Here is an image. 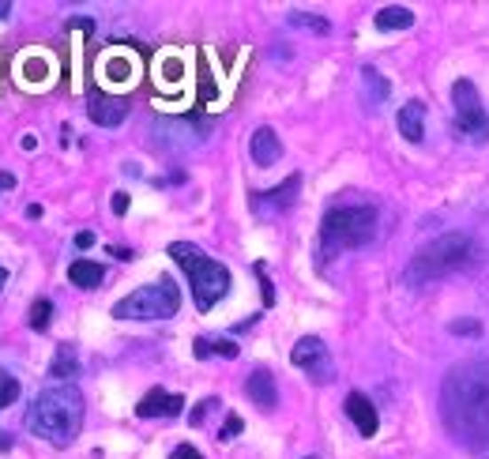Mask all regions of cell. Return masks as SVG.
<instances>
[{
	"label": "cell",
	"mask_w": 489,
	"mask_h": 459,
	"mask_svg": "<svg viewBox=\"0 0 489 459\" xmlns=\"http://www.w3.org/2000/svg\"><path fill=\"white\" fill-rule=\"evenodd\" d=\"M15 400H20V381H15L8 369H0V410L12 407Z\"/></svg>",
	"instance_id": "obj_22"
},
{
	"label": "cell",
	"mask_w": 489,
	"mask_h": 459,
	"mask_svg": "<svg viewBox=\"0 0 489 459\" xmlns=\"http://www.w3.org/2000/svg\"><path fill=\"white\" fill-rule=\"evenodd\" d=\"M170 257L181 264V272L193 282V297H196V309L200 313H211L223 297L230 294V272L218 260H211L203 249L188 245V241H173L170 245Z\"/></svg>",
	"instance_id": "obj_5"
},
{
	"label": "cell",
	"mask_w": 489,
	"mask_h": 459,
	"mask_svg": "<svg viewBox=\"0 0 489 459\" xmlns=\"http://www.w3.org/2000/svg\"><path fill=\"white\" fill-rule=\"evenodd\" d=\"M75 245H80V249H91V245H94V233H87V230H83L80 237H75Z\"/></svg>",
	"instance_id": "obj_30"
},
{
	"label": "cell",
	"mask_w": 489,
	"mask_h": 459,
	"mask_svg": "<svg viewBox=\"0 0 489 459\" xmlns=\"http://www.w3.org/2000/svg\"><path fill=\"white\" fill-rule=\"evenodd\" d=\"M361 83H366V102L381 106V102L388 99V79L376 72V68H366V72H361Z\"/></svg>",
	"instance_id": "obj_18"
},
{
	"label": "cell",
	"mask_w": 489,
	"mask_h": 459,
	"mask_svg": "<svg viewBox=\"0 0 489 459\" xmlns=\"http://www.w3.org/2000/svg\"><path fill=\"white\" fill-rule=\"evenodd\" d=\"M114 211H117V215L129 211V193H117V196H114Z\"/></svg>",
	"instance_id": "obj_29"
},
{
	"label": "cell",
	"mask_w": 489,
	"mask_h": 459,
	"mask_svg": "<svg viewBox=\"0 0 489 459\" xmlns=\"http://www.w3.org/2000/svg\"><path fill=\"white\" fill-rule=\"evenodd\" d=\"M305 459H317V455H305Z\"/></svg>",
	"instance_id": "obj_35"
},
{
	"label": "cell",
	"mask_w": 489,
	"mask_h": 459,
	"mask_svg": "<svg viewBox=\"0 0 489 459\" xmlns=\"http://www.w3.org/2000/svg\"><path fill=\"white\" fill-rule=\"evenodd\" d=\"M373 23H376V30H406L414 23V12L403 8V4H388L373 15Z\"/></svg>",
	"instance_id": "obj_17"
},
{
	"label": "cell",
	"mask_w": 489,
	"mask_h": 459,
	"mask_svg": "<svg viewBox=\"0 0 489 459\" xmlns=\"http://www.w3.org/2000/svg\"><path fill=\"white\" fill-rule=\"evenodd\" d=\"M470 252H475V241L467 233H440L410 257L406 282L410 287H425V282H437L452 272H460V267L470 264Z\"/></svg>",
	"instance_id": "obj_4"
},
{
	"label": "cell",
	"mask_w": 489,
	"mask_h": 459,
	"mask_svg": "<svg viewBox=\"0 0 489 459\" xmlns=\"http://www.w3.org/2000/svg\"><path fill=\"white\" fill-rule=\"evenodd\" d=\"M27 430L50 440L53 448H68L83 430V395L72 384H57L35 395L27 407Z\"/></svg>",
	"instance_id": "obj_2"
},
{
	"label": "cell",
	"mask_w": 489,
	"mask_h": 459,
	"mask_svg": "<svg viewBox=\"0 0 489 459\" xmlns=\"http://www.w3.org/2000/svg\"><path fill=\"white\" fill-rule=\"evenodd\" d=\"M177 309H181V290L170 279H159L132 290L129 297H121L114 305V316L117 321H170V316H177Z\"/></svg>",
	"instance_id": "obj_6"
},
{
	"label": "cell",
	"mask_w": 489,
	"mask_h": 459,
	"mask_svg": "<svg viewBox=\"0 0 489 459\" xmlns=\"http://www.w3.org/2000/svg\"><path fill=\"white\" fill-rule=\"evenodd\" d=\"M87 114L94 124H102V129H114V124H121L124 117H129V102L124 99H114V94H94Z\"/></svg>",
	"instance_id": "obj_12"
},
{
	"label": "cell",
	"mask_w": 489,
	"mask_h": 459,
	"mask_svg": "<svg viewBox=\"0 0 489 459\" xmlns=\"http://www.w3.org/2000/svg\"><path fill=\"white\" fill-rule=\"evenodd\" d=\"M396 121H399L403 139H410V144H422V139H425V109H422V102H406Z\"/></svg>",
	"instance_id": "obj_15"
},
{
	"label": "cell",
	"mask_w": 489,
	"mask_h": 459,
	"mask_svg": "<svg viewBox=\"0 0 489 459\" xmlns=\"http://www.w3.org/2000/svg\"><path fill=\"white\" fill-rule=\"evenodd\" d=\"M50 321H53V302H50V297H38V302L30 305V328L45 331V328H50Z\"/></svg>",
	"instance_id": "obj_21"
},
{
	"label": "cell",
	"mask_w": 489,
	"mask_h": 459,
	"mask_svg": "<svg viewBox=\"0 0 489 459\" xmlns=\"http://www.w3.org/2000/svg\"><path fill=\"white\" fill-rule=\"evenodd\" d=\"M248 154H252V162H256L260 170H267V166H275L279 158H282V139L275 136V129H256L252 132V139H248Z\"/></svg>",
	"instance_id": "obj_11"
},
{
	"label": "cell",
	"mask_w": 489,
	"mask_h": 459,
	"mask_svg": "<svg viewBox=\"0 0 489 459\" xmlns=\"http://www.w3.org/2000/svg\"><path fill=\"white\" fill-rule=\"evenodd\" d=\"M343 407H346V418H351V422L358 425V433H361V437H373V433H376V425H381V415H376V407H373L369 395L351 392Z\"/></svg>",
	"instance_id": "obj_10"
},
{
	"label": "cell",
	"mask_w": 489,
	"mask_h": 459,
	"mask_svg": "<svg viewBox=\"0 0 489 459\" xmlns=\"http://www.w3.org/2000/svg\"><path fill=\"white\" fill-rule=\"evenodd\" d=\"M297 188H302V178H287L279 188H267V193H256V200H252V208L256 211H282V208H290L294 196H297Z\"/></svg>",
	"instance_id": "obj_14"
},
{
	"label": "cell",
	"mask_w": 489,
	"mask_h": 459,
	"mask_svg": "<svg viewBox=\"0 0 489 459\" xmlns=\"http://www.w3.org/2000/svg\"><path fill=\"white\" fill-rule=\"evenodd\" d=\"M170 459H203V452L193 448V445H177V448L170 452Z\"/></svg>",
	"instance_id": "obj_27"
},
{
	"label": "cell",
	"mask_w": 489,
	"mask_h": 459,
	"mask_svg": "<svg viewBox=\"0 0 489 459\" xmlns=\"http://www.w3.org/2000/svg\"><path fill=\"white\" fill-rule=\"evenodd\" d=\"M256 275H260V287H264V305H275V290H272V282H267V272L256 264Z\"/></svg>",
	"instance_id": "obj_28"
},
{
	"label": "cell",
	"mask_w": 489,
	"mask_h": 459,
	"mask_svg": "<svg viewBox=\"0 0 489 459\" xmlns=\"http://www.w3.org/2000/svg\"><path fill=\"white\" fill-rule=\"evenodd\" d=\"M75 369H80V361H75V351L72 346H57V358L50 366V376H60V381H68V376H75Z\"/></svg>",
	"instance_id": "obj_19"
},
{
	"label": "cell",
	"mask_w": 489,
	"mask_h": 459,
	"mask_svg": "<svg viewBox=\"0 0 489 459\" xmlns=\"http://www.w3.org/2000/svg\"><path fill=\"white\" fill-rule=\"evenodd\" d=\"M106 72H114L109 79H129V75H132V65H129V60H106Z\"/></svg>",
	"instance_id": "obj_25"
},
{
	"label": "cell",
	"mask_w": 489,
	"mask_h": 459,
	"mask_svg": "<svg viewBox=\"0 0 489 459\" xmlns=\"http://www.w3.org/2000/svg\"><path fill=\"white\" fill-rule=\"evenodd\" d=\"M0 188H15V178H12V173H0Z\"/></svg>",
	"instance_id": "obj_32"
},
{
	"label": "cell",
	"mask_w": 489,
	"mask_h": 459,
	"mask_svg": "<svg viewBox=\"0 0 489 459\" xmlns=\"http://www.w3.org/2000/svg\"><path fill=\"white\" fill-rule=\"evenodd\" d=\"M4 15H12V4L8 0H0V20H4Z\"/></svg>",
	"instance_id": "obj_33"
},
{
	"label": "cell",
	"mask_w": 489,
	"mask_h": 459,
	"mask_svg": "<svg viewBox=\"0 0 489 459\" xmlns=\"http://www.w3.org/2000/svg\"><path fill=\"white\" fill-rule=\"evenodd\" d=\"M12 445H15V440H12V437H8V433H4V430H0V452H8V448H12Z\"/></svg>",
	"instance_id": "obj_31"
},
{
	"label": "cell",
	"mask_w": 489,
	"mask_h": 459,
	"mask_svg": "<svg viewBox=\"0 0 489 459\" xmlns=\"http://www.w3.org/2000/svg\"><path fill=\"white\" fill-rule=\"evenodd\" d=\"M381 215L373 203H339L320 218V257H335L346 249H361L376 237Z\"/></svg>",
	"instance_id": "obj_3"
},
{
	"label": "cell",
	"mask_w": 489,
	"mask_h": 459,
	"mask_svg": "<svg viewBox=\"0 0 489 459\" xmlns=\"http://www.w3.org/2000/svg\"><path fill=\"white\" fill-rule=\"evenodd\" d=\"M440 415L460 445L489 448V361H467L448 373L440 388Z\"/></svg>",
	"instance_id": "obj_1"
},
{
	"label": "cell",
	"mask_w": 489,
	"mask_h": 459,
	"mask_svg": "<svg viewBox=\"0 0 489 459\" xmlns=\"http://www.w3.org/2000/svg\"><path fill=\"white\" fill-rule=\"evenodd\" d=\"M245 395H248V400L256 403L260 410H275V403H279L275 376L267 373V369H252V373H248V381H245Z\"/></svg>",
	"instance_id": "obj_13"
},
{
	"label": "cell",
	"mask_w": 489,
	"mask_h": 459,
	"mask_svg": "<svg viewBox=\"0 0 489 459\" xmlns=\"http://www.w3.org/2000/svg\"><path fill=\"white\" fill-rule=\"evenodd\" d=\"M241 418L238 415H226V422H223V430H218V440H233V437H238L241 433Z\"/></svg>",
	"instance_id": "obj_24"
},
{
	"label": "cell",
	"mask_w": 489,
	"mask_h": 459,
	"mask_svg": "<svg viewBox=\"0 0 489 459\" xmlns=\"http://www.w3.org/2000/svg\"><path fill=\"white\" fill-rule=\"evenodd\" d=\"M181 407H185L181 395H170V392H162V388H151L144 400H139L136 415H139V418H177Z\"/></svg>",
	"instance_id": "obj_9"
},
{
	"label": "cell",
	"mask_w": 489,
	"mask_h": 459,
	"mask_svg": "<svg viewBox=\"0 0 489 459\" xmlns=\"http://www.w3.org/2000/svg\"><path fill=\"white\" fill-rule=\"evenodd\" d=\"M290 23H294V27H305V30H312V35H327V20H320V15H309V12H290Z\"/></svg>",
	"instance_id": "obj_23"
},
{
	"label": "cell",
	"mask_w": 489,
	"mask_h": 459,
	"mask_svg": "<svg viewBox=\"0 0 489 459\" xmlns=\"http://www.w3.org/2000/svg\"><path fill=\"white\" fill-rule=\"evenodd\" d=\"M4 282H8V272H4V267H0V290H4Z\"/></svg>",
	"instance_id": "obj_34"
},
{
	"label": "cell",
	"mask_w": 489,
	"mask_h": 459,
	"mask_svg": "<svg viewBox=\"0 0 489 459\" xmlns=\"http://www.w3.org/2000/svg\"><path fill=\"white\" fill-rule=\"evenodd\" d=\"M215 407H218V400H203V403H200V407L193 410V425H203V418H208Z\"/></svg>",
	"instance_id": "obj_26"
},
{
	"label": "cell",
	"mask_w": 489,
	"mask_h": 459,
	"mask_svg": "<svg viewBox=\"0 0 489 459\" xmlns=\"http://www.w3.org/2000/svg\"><path fill=\"white\" fill-rule=\"evenodd\" d=\"M68 279H72V287H80V290H94V287H102V264H94V260H75L68 267Z\"/></svg>",
	"instance_id": "obj_16"
},
{
	"label": "cell",
	"mask_w": 489,
	"mask_h": 459,
	"mask_svg": "<svg viewBox=\"0 0 489 459\" xmlns=\"http://www.w3.org/2000/svg\"><path fill=\"white\" fill-rule=\"evenodd\" d=\"M208 354H223V358H238V343L230 339H196V358H208Z\"/></svg>",
	"instance_id": "obj_20"
},
{
	"label": "cell",
	"mask_w": 489,
	"mask_h": 459,
	"mask_svg": "<svg viewBox=\"0 0 489 459\" xmlns=\"http://www.w3.org/2000/svg\"><path fill=\"white\" fill-rule=\"evenodd\" d=\"M452 106H455V129H460L467 139L475 144H485L489 139V117L482 109V99L470 79H455L452 83Z\"/></svg>",
	"instance_id": "obj_7"
},
{
	"label": "cell",
	"mask_w": 489,
	"mask_h": 459,
	"mask_svg": "<svg viewBox=\"0 0 489 459\" xmlns=\"http://www.w3.org/2000/svg\"><path fill=\"white\" fill-rule=\"evenodd\" d=\"M290 361H294L297 369H305V373H309L317 384H327L331 376H335V366H331V354H327V346H324V339H317V336H305V339H297V346H294Z\"/></svg>",
	"instance_id": "obj_8"
}]
</instances>
